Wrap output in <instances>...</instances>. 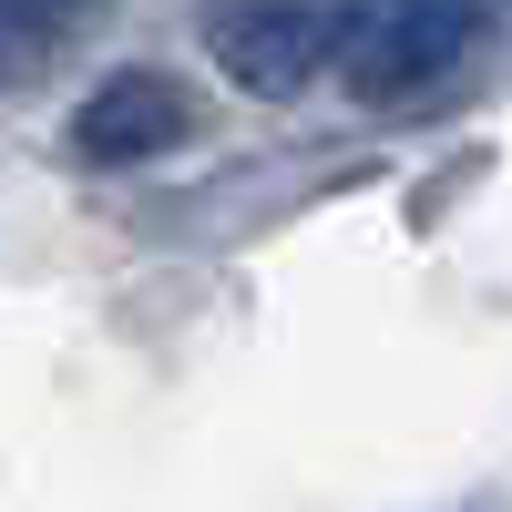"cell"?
<instances>
[{"label": "cell", "mask_w": 512, "mask_h": 512, "mask_svg": "<svg viewBox=\"0 0 512 512\" xmlns=\"http://www.w3.org/2000/svg\"><path fill=\"white\" fill-rule=\"evenodd\" d=\"M338 41H349V11H328V0H226L205 21L216 72L246 82V93H308L338 62Z\"/></svg>", "instance_id": "cell-2"}, {"label": "cell", "mask_w": 512, "mask_h": 512, "mask_svg": "<svg viewBox=\"0 0 512 512\" xmlns=\"http://www.w3.org/2000/svg\"><path fill=\"white\" fill-rule=\"evenodd\" d=\"M62 11H82V0H0V21H21V31H62Z\"/></svg>", "instance_id": "cell-4"}, {"label": "cell", "mask_w": 512, "mask_h": 512, "mask_svg": "<svg viewBox=\"0 0 512 512\" xmlns=\"http://www.w3.org/2000/svg\"><path fill=\"white\" fill-rule=\"evenodd\" d=\"M502 0H390V11H349V93L379 113H410L431 82L492 31Z\"/></svg>", "instance_id": "cell-1"}, {"label": "cell", "mask_w": 512, "mask_h": 512, "mask_svg": "<svg viewBox=\"0 0 512 512\" xmlns=\"http://www.w3.org/2000/svg\"><path fill=\"white\" fill-rule=\"evenodd\" d=\"M72 144L93 154V164H144V154H164V144H185V93H175L164 72H113L103 93L82 103Z\"/></svg>", "instance_id": "cell-3"}]
</instances>
